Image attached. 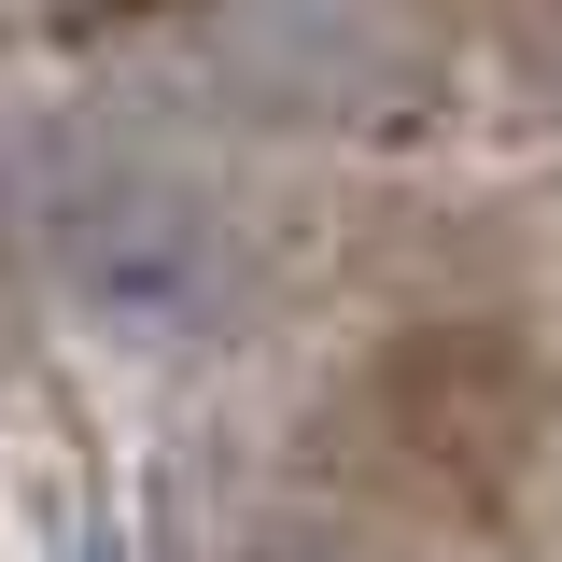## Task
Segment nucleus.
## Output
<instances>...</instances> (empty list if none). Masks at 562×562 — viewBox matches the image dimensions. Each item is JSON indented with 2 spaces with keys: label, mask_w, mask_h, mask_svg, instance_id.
<instances>
[{
  "label": "nucleus",
  "mask_w": 562,
  "mask_h": 562,
  "mask_svg": "<svg viewBox=\"0 0 562 562\" xmlns=\"http://www.w3.org/2000/svg\"><path fill=\"white\" fill-rule=\"evenodd\" d=\"M239 562H351V549H338V535H295V520H281V535H254Z\"/></svg>",
  "instance_id": "nucleus-3"
},
{
  "label": "nucleus",
  "mask_w": 562,
  "mask_h": 562,
  "mask_svg": "<svg viewBox=\"0 0 562 562\" xmlns=\"http://www.w3.org/2000/svg\"><path fill=\"white\" fill-rule=\"evenodd\" d=\"M183 29H198V57L239 85V99H268V113H380V99H408V0H183Z\"/></svg>",
  "instance_id": "nucleus-2"
},
{
  "label": "nucleus",
  "mask_w": 562,
  "mask_h": 562,
  "mask_svg": "<svg viewBox=\"0 0 562 562\" xmlns=\"http://www.w3.org/2000/svg\"><path fill=\"white\" fill-rule=\"evenodd\" d=\"M43 281L70 295V324H99L127 351H198L225 338L254 254H239V211L211 183L155 169V155H85L43 198Z\"/></svg>",
  "instance_id": "nucleus-1"
}]
</instances>
